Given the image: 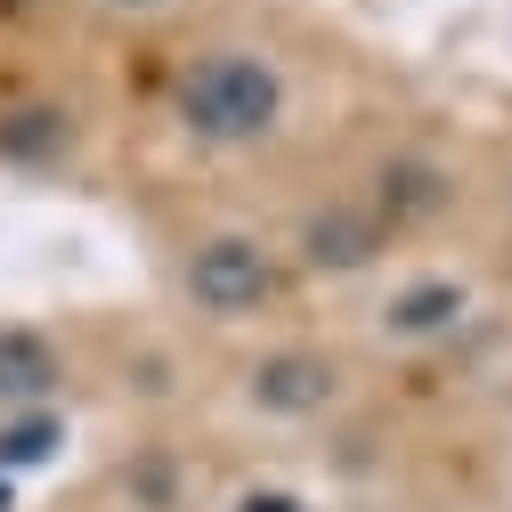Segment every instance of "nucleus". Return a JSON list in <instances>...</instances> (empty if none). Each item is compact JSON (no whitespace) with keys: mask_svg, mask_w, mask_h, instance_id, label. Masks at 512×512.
Returning <instances> with one entry per match:
<instances>
[{"mask_svg":"<svg viewBox=\"0 0 512 512\" xmlns=\"http://www.w3.org/2000/svg\"><path fill=\"white\" fill-rule=\"evenodd\" d=\"M41 512H106V504H98L90 488H74V496H57V504H41Z\"/></svg>","mask_w":512,"mask_h":512,"instance_id":"9","label":"nucleus"},{"mask_svg":"<svg viewBox=\"0 0 512 512\" xmlns=\"http://www.w3.org/2000/svg\"><path fill=\"white\" fill-rule=\"evenodd\" d=\"M382 415V382L326 309L228 350H196V423L236 456H342Z\"/></svg>","mask_w":512,"mask_h":512,"instance_id":"4","label":"nucleus"},{"mask_svg":"<svg viewBox=\"0 0 512 512\" xmlns=\"http://www.w3.org/2000/svg\"><path fill=\"white\" fill-rule=\"evenodd\" d=\"M114 204L147 261V309L187 350H228V342H252V334L293 326V317L317 309L252 187L122 163Z\"/></svg>","mask_w":512,"mask_h":512,"instance_id":"2","label":"nucleus"},{"mask_svg":"<svg viewBox=\"0 0 512 512\" xmlns=\"http://www.w3.org/2000/svg\"><path fill=\"white\" fill-rule=\"evenodd\" d=\"M326 163L350 179V196L374 212L391 252L472 244L480 236V122L447 114L439 98L391 82L350 131L326 147Z\"/></svg>","mask_w":512,"mask_h":512,"instance_id":"6","label":"nucleus"},{"mask_svg":"<svg viewBox=\"0 0 512 512\" xmlns=\"http://www.w3.org/2000/svg\"><path fill=\"white\" fill-rule=\"evenodd\" d=\"M122 171V82L41 0H0V187L90 196Z\"/></svg>","mask_w":512,"mask_h":512,"instance_id":"5","label":"nucleus"},{"mask_svg":"<svg viewBox=\"0 0 512 512\" xmlns=\"http://www.w3.org/2000/svg\"><path fill=\"white\" fill-rule=\"evenodd\" d=\"M204 9H212V0H57V17L74 25V41H90L106 66L171 41L187 17H204Z\"/></svg>","mask_w":512,"mask_h":512,"instance_id":"7","label":"nucleus"},{"mask_svg":"<svg viewBox=\"0 0 512 512\" xmlns=\"http://www.w3.org/2000/svg\"><path fill=\"white\" fill-rule=\"evenodd\" d=\"M122 163L269 187L326 155L399 74L301 0H212L171 41L114 66Z\"/></svg>","mask_w":512,"mask_h":512,"instance_id":"1","label":"nucleus"},{"mask_svg":"<svg viewBox=\"0 0 512 512\" xmlns=\"http://www.w3.org/2000/svg\"><path fill=\"white\" fill-rule=\"evenodd\" d=\"M472 244L512 277V114L480 122V236Z\"/></svg>","mask_w":512,"mask_h":512,"instance_id":"8","label":"nucleus"},{"mask_svg":"<svg viewBox=\"0 0 512 512\" xmlns=\"http://www.w3.org/2000/svg\"><path fill=\"white\" fill-rule=\"evenodd\" d=\"M326 317L366 358L382 399H407V407L456 399L512 366V277L480 244L407 252L358 293L326 301Z\"/></svg>","mask_w":512,"mask_h":512,"instance_id":"3","label":"nucleus"}]
</instances>
